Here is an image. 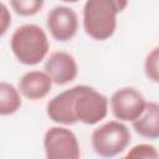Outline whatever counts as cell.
Masks as SVG:
<instances>
[{
	"label": "cell",
	"instance_id": "6da1fadb",
	"mask_svg": "<svg viewBox=\"0 0 159 159\" xmlns=\"http://www.w3.org/2000/svg\"><path fill=\"white\" fill-rule=\"evenodd\" d=\"M128 5L123 0H88L83 5L84 32L97 41L108 40L117 29V15Z\"/></svg>",
	"mask_w": 159,
	"mask_h": 159
},
{
	"label": "cell",
	"instance_id": "7a4b0ae2",
	"mask_svg": "<svg viewBox=\"0 0 159 159\" xmlns=\"http://www.w3.org/2000/svg\"><path fill=\"white\" fill-rule=\"evenodd\" d=\"M10 47L19 62L26 66H35L46 57L50 43L41 26L36 24H25L14 31L10 40Z\"/></svg>",
	"mask_w": 159,
	"mask_h": 159
},
{
	"label": "cell",
	"instance_id": "3957f363",
	"mask_svg": "<svg viewBox=\"0 0 159 159\" xmlns=\"http://www.w3.org/2000/svg\"><path fill=\"white\" fill-rule=\"evenodd\" d=\"M130 132L119 120H109L92 132L91 144L94 153L102 158H114L129 145Z\"/></svg>",
	"mask_w": 159,
	"mask_h": 159
},
{
	"label": "cell",
	"instance_id": "277c9868",
	"mask_svg": "<svg viewBox=\"0 0 159 159\" xmlns=\"http://www.w3.org/2000/svg\"><path fill=\"white\" fill-rule=\"evenodd\" d=\"M73 101V116L77 122L93 125L106 118L108 99L104 94L87 84H77Z\"/></svg>",
	"mask_w": 159,
	"mask_h": 159
},
{
	"label": "cell",
	"instance_id": "5b68a950",
	"mask_svg": "<svg viewBox=\"0 0 159 159\" xmlns=\"http://www.w3.org/2000/svg\"><path fill=\"white\" fill-rule=\"evenodd\" d=\"M46 159H80L81 150L75 133L65 127H51L43 137Z\"/></svg>",
	"mask_w": 159,
	"mask_h": 159
},
{
	"label": "cell",
	"instance_id": "8992f818",
	"mask_svg": "<svg viewBox=\"0 0 159 159\" xmlns=\"http://www.w3.org/2000/svg\"><path fill=\"white\" fill-rule=\"evenodd\" d=\"M145 104L144 96L134 87H122L109 99L111 111L119 122H134L143 113Z\"/></svg>",
	"mask_w": 159,
	"mask_h": 159
},
{
	"label": "cell",
	"instance_id": "52a82bcc",
	"mask_svg": "<svg viewBox=\"0 0 159 159\" xmlns=\"http://www.w3.org/2000/svg\"><path fill=\"white\" fill-rule=\"evenodd\" d=\"M51 36L60 42L72 40L78 30V17L73 9L58 5L50 10L46 20Z\"/></svg>",
	"mask_w": 159,
	"mask_h": 159
},
{
	"label": "cell",
	"instance_id": "ba28073f",
	"mask_svg": "<svg viewBox=\"0 0 159 159\" xmlns=\"http://www.w3.org/2000/svg\"><path fill=\"white\" fill-rule=\"evenodd\" d=\"M45 73L52 83L63 86L72 82L78 73V65L75 57L65 51L52 52L45 62Z\"/></svg>",
	"mask_w": 159,
	"mask_h": 159
},
{
	"label": "cell",
	"instance_id": "9c48e42d",
	"mask_svg": "<svg viewBox=\"0 0 159 159\" xmlns=\"http://www.w3.org/2000/svg\"><path fill=\"white\" fill-rule=\"evenodd\" d=\"M76 91L77 87L75 86L48 101L46 112L52 122L62 125H72L77 123L73 116V101L76 97Z\"/></svg>",
	"mask_w": 159,
	"mask_h": 159
},
{
	"label": "cell",
	"instance_id": "30bf717a",
	"mask_svg": "<svg viewBox=\"0 0 159 159\" xmlns=\"http://www.w3.org/2000/svg\"><path fill=\"white\" fill-rule=\"evenodd\" d=\"M52 88V81L45 71H29L19 81V92L25 98L37 101L45 98Z\"/></svg>",
	"mask_w": 159,
	"mask_h": 159
},
{
	"label": "cell",
	"instance_id": "8fae6325",
	"mask_svg": "<svg viewBox=\"0 0 159 159\" xmlns=\"http://www.w3.org/2000/svg\"><path fill=\"white\" fill-rule=\"evenodd\" d=\"M132 124L140 137L157 139L159 137V104L157 102H147L143 113Z\"/></svg>",
	"mask_w": 159,
	"mask_h": 159
},
{
	"label": "cell",
	"instance_id": "7c38bea8",
	"mask_svg": "<svg viewBox=\"0 0 159 159\" xmlns=\"http://www.w3.org/2000/svg\"><path fill=\"white\" fill-rule=\"evenodd\" d=\"M22 104L17 88L9 82H0V116L16 113Z\"/></svg>",
	"mask_w": 159,
	"mask_h": 159
},
{
	"label": "cell",
	"instance_id": "4fadbf2b",
	"mask_svg": "<svg viewBox=\"0 0 159 159\" xmlns=\"http://www.w3.org/2000/svg\"><path fill=\"white\" fill-rule=\"evenodd\" d=\"M10 6L20 16H34L43 6L42 0H11Z\"/></svg>",
	"mask_w": 159,
	"mask_h": 159
},
{
	"label": "cell",
	"instance_id": "5bb4252c",
	"mask_svg": "<svg viewBox=\"0 0 159 159\" xmlns=\"http://www.w3.org/2000/svg\"><path fill=\"white\" fill-rule=\"evenodd\" d=\"M158 150L153 144L140 143L129 149L122 159H158Z\"/></svg>",
	"mask_w": 159,
	"mask_h": 159
},
{
	"label": "cell",
	"instance_id": "9a60e30c",
	"mask_svg": "<svg viewBox=\"0 0 159 159\" xmlns=\"http://www.w3.org/2000/svg\"><path fill=\"white\" fill-rule=\"evenodd\" d=\"M158 62H159V48L158 46L154 47L145 57V61H144V72H145V76L153 81L154 83H158L159 82V73H158Z\"/></svg>",
	"mask_w": 159,
	"mask_h": 159
},
{
	"label": "cell",
	"instance_id": "2e32d148",
	"mask_svg": "<svg viewBox=\"0 0 159 159\" xmlns=\"http://www.w3.org/2000/svg\"><path fill=\"white\" fill-rule=\"evenodd\" d=\"M11 25V14L7 6L0 1V37H2Z\"/></svg>",
	"mask_w": 159,
	"mask_h": 159
},
{
	"label": "cell",
	"instance_id": "e0dca14e",
	"mask_svg": "<svg viewBox=\"0 0 159 159\" xmlns=\"http://www.w3.org/2000/svg\"><path fill=\"white\" fill-rule=\"evenodd\" d=\"M119 159H122V158H119Z\"/></svg>",
	"mask_w": 159,
	"mask_h": 159
}]
</instances>
